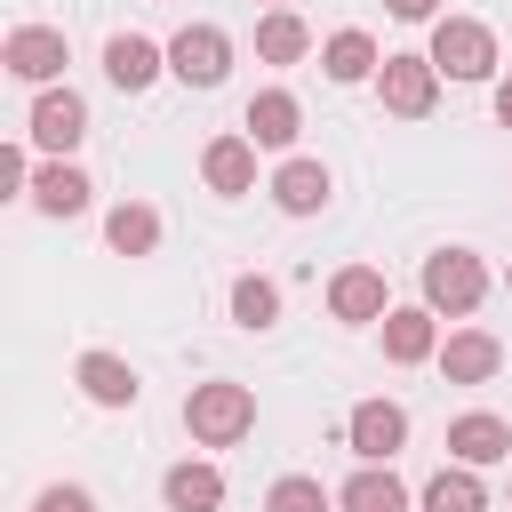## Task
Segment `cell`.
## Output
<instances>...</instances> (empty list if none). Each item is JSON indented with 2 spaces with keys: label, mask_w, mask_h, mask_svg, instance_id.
Here are the masks:
<instances>
[{
  "label": "cell",
  "mask_w": 512,
  "mask_h": 512,
  "mask_svg": "<svg viewBox=\"0 0 512 512\" xmlns=\"http://www.w3.org/2000/svg\"><path fill=\"white\" fill-rule=\"evenodd\" d=\"M32 512H96V496H88L80 480H56V488H40V496H32Z\"/></svg>",
  "instance_id": "27"
},
{
  "label": "cell",
  "mask_w": 512,
  "mask_h": 512,
  "mask_svg": "<svg viewBox=\"0 0 512 512\" xmlns=\"http://www.w3.org/2000/svg\"><path fill=\"white\" fill-rule=\"evenodd\" d=\"M104 248H112V256H152V248H160V208H152V200H120V208L104 216Z\"/></svg>",
  "instance_id": "22"
},
{
  "label": "cell",
  "mask_w": 512,
  "mask_h": 512,
  "mask_svg": "<svg viewBox=\"0 0 512 512\" xmlns=\"http://www.w3.org/2000/svg\"><path fill=\"white\" fill-rule=\"evenodd\" d=\"M200 184L224 192V200L256 192V144H248L240 128H232V136H208V152H200Z\"/></svg>",
  "instance_id": "13"
},
{
  "label": "cell",
  "mask_w": 512,
  "mask_h": 512,
  "mask_svg": "<svg viewBox=\"0 0 512 512\" xmlns=\"http://www.w3.org/2000/svg\"><path fill=\"white\" fill-rule=\"evenodd\" d=\"M336 512H408V488L392 480V464H360L336 488Z\"/></svg>",
  "instance_id": "23"
},
{
  "label": "cell",
  "mask_w": 512,
  "mask_h": 512,
  "mask_svg": "<svg viewBox=\"0 0 512 512\" xmlns=\"http://www.w3.org/2000/svg\"><path fill=\"white\" fill-rule=\"evenodd\" d=\"M296 128H304L296 88H256V96H248V112H240V136H248L256 152H288V144H296Z\"/></svg>",
  "instance_id": "8"
},
{
  "label": "cell",
  "mask_w": 512,
  "mask_h": 512,
  "mask_svg": "<svg viewBox=\"0 0 512 512\" xmlns=\"http://www.w3.org/2000/svg\"><path fill=\"white\" fill-rule=\"evenodd\" d=\"M160 72H168V48H160V40H144V32H112V40H104V80H112V88L144 96Z\"/></svg>",
  "instance_id": "11"
},
{
  "label": "cell",
  "mask_w": 512,
  "mask_h": 512,
  "mask_svg": "<svg viewBox=\"0 0 512 512\" xmlns=\"http://www.w3.org/2000/svg\"><path fill=\"white\" fill-rule=\"evenodd\" d=\"M328 192H336V176H328L320 160H304V152L272 168V208H280V216H320Z\"/></svg>",
  "instance_id": "14"
},
{
  "label": "cell",
  "mask_w": 512,
  "mask_h": 512,
  "mask_svg": "<svg viewBox=\"0 0 512 512\" xmlns=\"http://www.w3.org/2000/svg\"><path fill=\"white\" fill-rule=\"evenodd\" d=\"M328 504H336V496H328L312 472H280L272 496H264V512H328Z\"/></svg>",
  "instance_id": "26"
},
{
  "label": "cell",
  "mask_w": 512,
  "mask_h": 512,
  "mask_svg": "<svg viewBox=\"0 0 512 512\" xmlns=\"http://www.w3.org/2000/svg\"><path fill=\"white\" fill-rule=\"evenodd\" d=\"M184 432H192L200 448H240V440L256 432V392L232 384V376L192 384V392H184Z\"/></svg>",
  "instance_id": "1"
},
{
  "label": "cell",
  "mask_w": 512,
  "mask_h": 512,
  "mask_svg": "<svg viewBox=\"0 0 512 512\" xmlns=\"http://www.w3.org/2000/svg\"><path fill=\"white\" fill-rule=\"evenodd\" d=\"M480 296H488V264L472 248H432L424 256V304L432 312L464 320V312H480Z\"/></svg>",
  "instance_id": "2"
},
{
  "label": "cell",
  "mask_w": 512,
  "mask_h": 512,
  "mask_svg": "<svg viewBox=\"0 0 512 512\" xmlns=\"http://www.w3.org/2000/svg\"><path fill=\"white\" fill-rule=\"evenodd\" d=\"M376 328H384V360H392V368L440 360V312H432V304H392Z\"/></svg>",
  "instance_id": "9"
},
{
  "label": "cell",
  "mask_w": 512,
  "mask_h": 512,
  "mask_svg": "<svg viewBox=\"0 0 512 512\" xmlns=\"http://www.w3.org/2000/svg\"><path fill=\"white\" fill-rule=\"evenodd\" d=\"M80 136H88V104H80L72 88H40V96H32V144L64 160Z\"/></svg>",
  "instance_id": "12"
},
{
  "label": "cell",
  "mask_w": 512,
  "mask_h": 512,
  "mask_svg": "<svg viewBox=\"0 0 512 512\" xmlns=\"http://www.w3.org/2000/svg\"><path fill=\"white\" fill-rule=\"evenodd\" d=\"M168 72H176L184 88H224V72H232V32H224V24H184V32L168 40Z\"/></svg>",
  "instance_id": "4"
},
{
  "label": "cell",
  "mask_w": 512,
  "mask_h": 512,
  "mask_svg": "<svg viewBox=\"0 0 512 512\" xmlns=\"http://www.w3.org/2000/svg\"><path fill=\"white\" fill-rule=\"evenodd\" d=\"M400 24H440V0H384Z\"/></svg>",
  "instance_id": "28"
},
{
  "label": "cell",
  "mask_w": 512,
  "mask_h": 512,
  "mask_svg": "<svg viewBox=\"0 0 512 512\" xmlns=\"http://www.w3.org/2000/svg\"><path fill=\"white\" fill-rule=\"evenodd\" d=\"M504 288H512V272H504Z\"/></svg>",
  "instance_id": "32"
},
{
  "label": "cell",
  "mask_w": 512,
  "mask_h": 512,
  "mask_svg": "<svg viewBox=\"0 0 512 512\" xmlns=\"http://www.w3.org/2000/svg\"><path fill=\"white\" fill-rule=\"evenodd\" d=\"M0 184H8V192H32V168H24V152H0Z\"/></svg>",
  "instance_id": "29"
},
{
  "label": "cell",
  "mask_w": 512,
  "mask_h": 512,
  "mask_svg": "<svg viewBox=\"0 0 512 512\" xmlns=\"http://www.w3.org/2000/svg\"><path fill=\"white\" fill-rule=\"evenodd\" d=\"M0 64H8L16 80H32V88H56V80H64V64H72V48H64V32H56V24H16V32H8V48H0Z\"/></svg>",
  "instance_id": "7"
},
{
  "label": "cell",
  "mask_w": 512,
  "mask_h": 512,
  "mask_svg": "<svg viewBox=\"0 0 512 512\" xmlns=\"http://www.w3.org/2000/svg\"><path fill=\"white\" fill-rule=\"evenodd\" d=\"M424 56L440 64V80H488V72H496V32H488L480 16H440Z\"/></svg>",
  "instance_id": "3"
},
{
  "label": "cell",
  "mask_w": 512,
  "mask_h": 512,
  "mask_svg": "<svg viewBox=\"0 0 512 512\" xmlns=\"http://www.w3.org/2000/svg\"><path fill=\"white\" fill-rule=\"evenodd\" d=\"M344 448H352L360 464H392V456L408 448V408H400V400H360V408L344 416Z\"/></svg>",
  "instance_id": "6"
},
{
  "label": "cell",
  "mask_w": 512,
  "mask_h": 512,
  "mask_svg": "<svg viewBox=\"0 0 512 512\" xmlns=\"http://www.w3.org/2000/svg\"><path fill=\"white\" fill-rule=\"evenodd\" d=\"M160 504L168 512H216L224 504V472L216 464H168L160 472Z\"/></svg>",
  "instance_id": "19"
},
{
  "label": "cell",
  "mask_w": 512,
  "mask_h": 512,
  "mask_svg": "<svg viewBox=\"0 0 512 512\" xmlns=\"http://www.w3.org/2000/svg\"><path fill=\"white\" fill-rule=\"evenodd\" d=\"M448 456H456V464H472V472H480V464H504V456H512V424H504V416H488V408H472V416H456V424H448Z\"/></svg>",
  "instance_id": "16"
},
{
  "label": "cell",
  "mask_w": 512,
  "mask_h": 512,
  "mask_svg": "<svg viewBox=\"0 0 512 512\" xmlns=\"http://www.w3.org/2000/svg\"><path fill=\"white\" fill-rule=\"evenodd\" d=\"M272 8H288V0H272Z\"/></svg>",
  "instance_id": "31"
},
{
  "label": "cell",
  "mask_w": 512,
  "mask_h": 512,
  "mask_svg": "<svg viewBox=\"0 0 512 512\" xmlns=\"http://www.w3.org/2000/svg\"><path fill=\"white\" fill-rule=\"evenodd\" d=\"M496 368H504V344H496L488 328H456V336L440 344V376H448V384H496Z\"/></svg>",
  "instance_id": "15"
},
{
  "label": "cell",
  "mask_w": 512,
  "mask_h": 512,
  "mask_svg": "<svg viewBox=\"0 0 512 512\" xmlns=\"http://www.w3.org/2000/svg\"><path fill=\"white\" fill-rule=\"evenodd\" d=\"M320 72H328L336 88H360V80H376V72H384V56H376V40H368L360 24H344V32H328V40H320Z\"/></svg>",
  "instance_id": "17"
},
{
  "label": "cell",
  "mask_w": 512,
  "mask_h": 512,
  "mask_svg": "<svg viewBox=\"0 0 512 512\" xmlns=\"http://www.w3.org/2000/svg\"><path fill=\"white\" fill-rule=\"evenodd\" d=\"M256 56H264V64H304V56H312V24H304L296 8H264V16H256Z\"/></svg>",
  "instance_id": "20"
},
{
  "label": "cell",
  "mask_w": 512,
  "mask_h": 512,
  "mask_svg": "<svg viewBox=\"0 0 512 512\" xmlns=\"http://www.w3.org/2000/svg\"><path fill=\"white\" fill-rule=\"evenodd\" d=\"M424 512H488V488H480V472L472 464H440L432 480H424V496H416Z\"/></svg>",
  "instance_id": "24"
},
{
  "label": "cell",
  "mask_w": 512,
  "mask_h": 512,
  "mask_svg": "<svg viewBox=\"0 0 512 512\" xmlns=\"http://www.w3.org/2000/svg\"><path fill=\"white\" fill-rule=\"evenodd\" d=\"M328 312H336L344 328H368V320H384V312H392V288H384V272H376V264H344V272L328 280Z\"/></svg>",
  "instance_id": "10"
},
{
  "label": "cell",
  "mask_w": 512,
  "mask_h": 512,
  "mask_svg": "<svg viewBox=\"0 0 512 512\" xmlns=\"http://www.w3.org/2000/svg\"><path fill=\"white\" fill-rule=\"evenodd\" d=\"M88 192H96V184H88L72 160L32 168V208H40V216H80V208H88Z\"/></svg>",
  "instance_id": "21"
},
{
  "label": "cell",
  "mask_w": 512,
  "mask_h": 512,
  "mask_svg": "<svg viewBox=\"0 0 512 512\" xmlns=\"http://www.w3.org/2000/svg\"><path fill=\"white\" fill-rule=\"evenodd\" d=\"M496 120L512 128V80H496Z\"/></svg>",
  "instance_id": "30"
},
{
  "label": "cell",
  "mask_w": 512,
  "mask_h": 512,
  "mask_svg": "<svg viewBox=\"0 0 512 512\" xmlns=\"http://www.w3.org/2000/svg\"><path fill=\"white\" fill-rule=\"evenodd\" d=\"M232 320H240L248 336L272 328V320H280V288H272L264 272H240V280H232Z\"/></svg>",
  "instance_id": "25"
},
{
  "label": "cell",
  "mask_w": 512,
  "mask_h": 512,
  "mask_svg": "<svg viewBox=\"0 0 512 512\" xmlns=\"http://www.w3.org/2000/svg\"><path fill=\"white\" fill-rule=\"evenodd\" d=\"M376 96H384L392 120H424V112L440 104V64H432V56H384Z\"/></svg>",
  "instance_id": "5"
},
{
  "label": "cell",
  "mask_w": 512,
  "mask_h": 512,
  "mask_svg": "<svg viewBox=\"0 0 512 512\" xmlns=\"http://www.w3.org/2000/svg\"><path fill=\"white\" fill-rule=\"evenodd\" d=\"M72 376H80V392H88L96 408H136V400H144V384H136V368H128L120 352H80Z\"/></svg>",
  "instance_id": "18"
}]
</instances>
